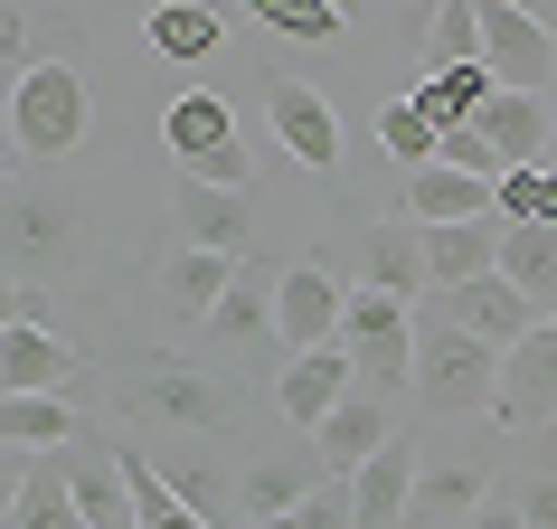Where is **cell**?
<instances>
[{
	"instance_id": "1",
	"label": "cell",
	"mask_w": 557,
	"mask_h": 529,
	"mask_svg": "<svg viewBox=\"0 0 557 529\" xmlns=\"http://www.w3.org/2000/svg\"><path fill=\"white\" fill-rule=\"evenodd\" d=\"M416 407L425 416H482L500 407V350L472 341L454 322H425L416 331Z\"/></svg>"
},
{
	"instance_id": "2",
	"label": "cell",
	"mask_w": 557,
	"mask_h": 529,
	"mask_svg": "<svg viewBox=\"0 0 557 529\" xmlns=\"http://www.w3.org/2000/svg\"><path fill=\"white\" fill-rule=\"evenodd\" d=\"M86 123H95V95L86 76L66 58H38L20 86H10V143L29 151V161H66V151L86 143Z\"/></svg>"
},
{
	"instance_id": "3",
	"label": "cell",
	"mask_w": 557,
	"mask_h": 529,
	"mask_svg": "<svg viewBox=\"0 0 557 529\" xmlns=\"http://www.w3.org/2000/svg\"><path fill=\"white\" fill-rule=\"evenodd\" d=\"M133 416H151V426H180V435H218V426L236 416V397L208 379L199 359L143 350V359H133Z\"/></svg>"
},
{
	"instance_id": "4",
	"label": "cell",
	"mask_w": 557,
	"mask_h": 529,
	"mask_svg": "<svg viewBox=\"0 0 557 529\" xmlns=\"http://www.w3.org/2000/svg\"><path fill=\"white\" fill-rule=\"evenodd\" d=\"M161 143H171L180 180H208V189H246V143H236V114H227V95H171V114H161Z\"/></svg>"
},
{
	"instance_id": "5",
	"label": "cell",
	"mask_w": 557,
	"mask_h": 529,
	"mask_svg": "<svg viewBox=\"0 0 557 529\" xmlns=\"http://www.w3.org/2000/svg\"><path fill=\"white\" fill-rule=\"evenodd\" d=\"M341 322H350V294L331 284L322 256H294L284 274H274V341H294V359L302 350H331Z\"/></svg>"
},
{
	"instance_id": "6",
	"label": "cell",
	"mask_w": 557,
	"mask_h": 529,
	"mask_svg": "<svg viewBox=\"0 0 557 529\" xmlns=\"http://www.w3.org/2000/svg\"><path fill=\"white\" fill-rule=\"evenodd\" d=\"M482 58H492L500 95H548L557 76V38L539 10H520V0H482Z\"/></svg>"
},
{
	"instance_id": "7",
	"label": "cell",
	"mask_w": 557,
	"mask_h": 529,
	"mask_svg": "<svg viewBox=\"0 0 557 529\" xmlns=\"http://www.w3.org/2000/svg\"><path fill=\"white\" fill-rule=\"evenodd\" d=\"M500 426L529 435V426H557V312L529 331L520 350H500Z\"/></svg>"
},
{
	"instance_id": "8",
	"label": "cell",
	"mask_w": 557,
	"mask_h": 529,
	"mask_svg": "<svg viewBox=\"0 0 557 529\" xmlns=\"http://www.w3.org/2000/svg\"><path fill=\"white\" fill-rule=\"evenodd\" d=\"M76 246H86V208L76 199H58V189H20V199H10V256H20V274L38 264V294H48V274H58Z\"/></svg>"
},
{
	"instance_id": "9",
	"label": "cell",
	"mask_w": 557,
	"mask_h": 529,
	"mask_svg": "<svg viewBox=\"0 0 557 529\" xmlns=\"http://www.w3.org/2000/svg\"><path fill=\"white\" fill-rule=\"evenodd\" d=\"M341 350H350L379 387H416V331H407V303H387V294H350Z\"/></svg>"
},
{
	"instance_id": "10",
	"label": "cell",
	"mask_w": 557,
	"mask_h": 529,
	"mask_svg": "<svg viewBox=\"0 0 557 529\" xmlns=\"http://www.w3.org/2000/svg\"><path fill=\"white\" fill-rule=\"evenodd\" d=\"M264 114H274V143L294 151L312 180L341 171V114H331V104L302 86V76H264Z\"/></svg>"
},
{
	"instance_id": "11",
	"label": "cell",
	"mask_w": 557,
	"mask_h": 529,
	"mask_svg": "<svg viewBox=\"0 0 557 529\" xmlns=\"http://www.w3.org/2000/svg\"><path fill=\"white\" fill-rule=\"evenodd\" d=\"M435 312H444L454 331H472V341H492V350H520L529 331L548 322L510 274H482V284H463V294H435Z\"/></svg>"
},
{
	"instance_id": "12",
	"label": "cell",
	"mask_w": 557,
	"mask_h": 529,
	"mask_svg": "<svg viewBox=\"0 0 557 529\" xmlns=\"http://www.w3.org/2000/svg\"><path fill=\"white\" fill-rule=\"evenodd\" d=\"M482 510H492V464L482 454H435V464L416 472L407 529H472Z\"/></svg>"
},
{
	"instance_id": "13",
	"label": "cell",
	"mask_w": 557,
	"mask_h": 529,
	"mask_svg": "<svg viewBox=\"0 0 557 529\" xmlns=\"http://www.w3.org/2000/svg\"><path fill=\"white\" fill-rule=\"evenodd\" d=\"M350 369H359V359L341 350V341H331V350H302L294 369L274 379V407H284V426H302V435H322L331 416L350 407Z\"/></svg>"
},
{
	"instance_id": "14",
	"label": "cell",
	"mask_w": 557,
	"mask_h": 529,
	"mask_svg": "<svg viewBox=\"0 0 557 529\" xmlns=\"http://www.w3.org/2000/svg\"><path fill=\"white\" fill-rule=\"evenodd\" d=\"M359 274H369V294H387V303H416V284L435 294V274H425V227H416V218L359 227Z\"/></svg>"
},
{
	"instance_id": "15",
	"label": "cell",
	"mask_w": 557,
	"mask_h": 529,
	"mask_svg": "<svg viewBox=\"0 0 557 529\" xmlns=\"http://www.w3.org/2000/svg\"><path fill=\"white\" fill-rule=\"evenodd\" d=\"M236 274H246L236 256L180 246V256H161V312H171V322H189V331H208V312H218V303L236 294Z\"/></svg>"
},
{
	"instance_id": "16",
	"label": "cell",
	"mask_w": 557,
	"mask_h": 529,
	"mask_svg": "<svg viewBox=\"0 0 557 529\" xmlns=\"http://www.w3.org/2000/svg\"><path fill=\"white\" fill-rule=\"evenodd\" d=\"M76 369H86V359L66 350L58 331H38V322H10V331H0V387H10V397H66Z\"/></svg>"
},
{
	"instance_id": "17",
	"label": "cell",
	"mask_w": 557,
	"mask_h": 529,
	"mask_svg": "<svg viewBox=\"0 0 557 529\" xmlns=\"http://www.w3.org/2000/svg\"><path fill=\"white\" fill-rule=\"evenodd\" d=\"M407 218L416 227H472V218H500V180H472V171H416L407 180Z\"/></svg>"
},
{
	"instance_id": "18",
	"label": "cell",
	"mask_w": 557,
	"mask_h": 529,
	"mask_svg": "<svg viewBox=\"0 0 557 529\" xmlns=\"http://www.w3.org/2000/svg\"><path fill=\"white\" fill-rule=\"evenodd\" d=\"M180 236H189V246H208V256H246V246H256V208H246V189L180 180Z\"/></svg>"
},
{
	"instance_id": "19",
	"label": "cell",
	"mask_w": 557,
	"mask_h": 529,
	"mask_svg": "<svg viewBox=\"0 0 557 529\" xmlns=\"http://www.w3.org/2000/svg\"><path fill=\"white\" fill-rule=\"evenodd\" d=\"M312 482H322V472L302 464V454H274V464H246V472H236V510H246L256 529H284V520L302 510V501H312Z\"/></svg>"
},
{
	"instance_id": "20",
	"label": "cell",
	"mask_w": 557,
	"mask_h": 529,
	"mask_svg": "<svg viewBox=\"0 0 557 529\" xmlns=\"http://www.w3.org/2000/svg\"><path fill=\"white\" fill-rule=\"evenodd\" d=\"M161 482H171V501H180V510H199L208 529H236V520H227V510H236V472L218 464V454L171 444V454H161Z\"/></svg>"
},
{
	"instance_id": "21",
	"label": "cell",
	"mask_w": 557,
	"mask_h": 529,
	"mask_svg": "<svg viewBox=\"0 0 557 529\" xmlns=\"http://www.w3.org/2000/svg\"><path fill=\"white\" fill-rule=\"evenodd\" d=\"M472 133L492 143L500 171H539V151H548V95H492V114Z\"/></svg>"
},
{
	"instance_id": "22",
	"label": "cell",
	"mask_w": 557,
	"mask_h": 529,
	"mask_svg": "<svg viewBox=\"0 0 557 529\" xmlns=\"http://www.w3.org/2000/svg\"><path fill=\"white\" fill-rule=\"evenodd\" d=\"M350 492H359V529H407V510H416V444H387L379 464H359Z\"/></svg>"
},
{
	"instance_id": "23",
	"label": "cell",
	"mask_w": 557,
	"mask_h": 529,
	"mask_svg": "<svg viewBox=\"0 0 557 529\" xmlns=\"http://www.w3.org/2000/svg\"><path fill=\"white\" fill-rule=\"evenodd\" d=\"M387 444H397V426H387V407L369 397V387H350V407L322 426V454H331V472H359V464H379Z\"/></svg>"
},
{
	"instance_id": "24",
	"label": "cell",
	"mask_w": 557,
	"mask_h": 529,
	"mask_svg": "<svg viewBox=\"0 0 557 529\" xmlns=\"http://www.w3.org/2000/svg\"><path fill=\"white\" fill-rule=\"evenodd\" d=\"M264 331H274V284L264 274H236V294L208 312V350L246 359V350H264Z\"/></svg>"
},
{
	"instance_id": "25",
	"label": "cell",
	"mask_w": 557,
	"mask_h": 529,
	"mask_svg": "<svg viewBox=\"0 0 557 529\" xmlns=\"http://www.w3.org/2000/svg\"><path fill=\"white\" fill-rule=\"evenodd\" d=\"M500 274H510L539 312H557V227H510L500 236Z\"/></svg>"
},
{
	"instance_id": "26",
	"label": "cell",
	"mask_w": 557,
	"mask_h": 529,
	"mask_svg": "<svg viewBox=\"0 0 557 529\" xmlns=\"http://www.w3.org/2000/svg\"><path fill=\"white\" fill-rule=\"evenodd\" d=\"M10 529H86V510H76V482H66V464H38L20 492H10Z\"/></svg>"
},
{
	"instance_id": "27",
	"label": "cell",
	"mask_w": 557,
	"mask_h": 529,
	"mask_svg": "<svg viewBox=\"0 0 557 529\" xmlns=\"http://www.w3.org/2000/svg\"><path fill=\"white\" fill-rule=\"evenodd\" d=\"M0 435L10 444H76V407L66 397H0Z\"/></svg>"
},
{
	"instance_id": "28",
	"label": "cell",
	"mask_w": 557,
	"mask_h": 529,
	"mask_svg": "<svg viewBox=\"0 0 557 529\" xmlns=\"http://www.w3.org/2000/svg\"><path fill=\"white\" fill-rule=\"evenodd\" d=\"M425 66H482V0H444L435 10V58ZM416 66V76H425Z\"/></svg>"
},
{
	"instance_id": "29",
	"label": "cell",
	"mask_w": 557,
	"mask_h": 529,
	"mask_svg": "<svg viewBox=\"0 0 557 529\" xmlns=\"http://www.w3.org/2000/svg\"><path fill=\"white\" fill-rule=\"evenodd\" d=\"M379 143H387V161H407V171H435L444 133L416 114V104H387V114H379Z\"/></svg>"
},
{
	"instance_id": "30",
	"label": "cell",
	"mask_w": 557,
	"mask_h": 529,
	"mask_svg": "<svg viewBox=\"0 0 557 529\" xmlns=\"http://www.w3.org/2000/svg\"><path fill=\"white\" fill-rule=\"evenodd\" d=\"M151 48L161 58H208L218 48V10H151Z\"/></svg>"
},
{
	"instance_id": "31",
	"label": "cell",
	"mask_w": 557,
	"mask_h": 529,
	"mask_svg": "<svg viewBox=\"0 0 557 529\" xmlns=\"http://www.w3.org/2000/svg\"><path fill=\"white\" fill-rule=\"evenodd\" d=\"M284 529H359V492H350V472H322V482H312V501H302Z\"/></svg>"
},
{
	"instance_id": "32",
	"label": "cell",
	"mask_w": 557,
	"mask_h": 529,
	"mask_svg": "<svg viewBox=\"0 0 557 529\" xmlns=\"http://www.w3.org/2000/svg\"><path fill=\"white\" fill-rule=\"evenodd\" d=\"M256 20H264L274 38H312V48L341 38V10H312V0H256Z\"/></svg>"
},
{
	"instance_id": "33",
	"label": "cell",
	"mask_w": 557,
	"mask_h": 529,
	"mask_svg": "<svg viewBox=\"0 0 557 529\" xmlns=\"http://www.w3.org/2000/svg\"><path fill=\"white\" fill-rule=\"evenodd\" d=\"M510 510H520L529 529H557V464L520 472V482H510Z\"/></svg>"
},
{
	"instance_id": "34",
	"label": "cell",
	"mask_w": 557,
	"mask_h": 529,
	"mask_svg": "<svg viewBox=\"0 0 557 529\" xmlns=\"http://www.w3.org/2000/svg\"><path fill=\"white\" fill-rule=\"evenodd\" d=\"M0 58H10V66H20V76H29V20H20V10L0 20Z\"/></svg>"
},
{
	"instance_id": "35",
	"label": "cell",
	"mask_w": 557,
	"mask_h": 529,
	"mask_svg": "<svg viewBox=\"0 0 557 529\" xmlns=\"http://www.w3.org/2000/svg\"><path fill=\"white\" fill-rule=\"evenodd\" d=\"M472 529H529V520H520V510H510V492H500V501H492V510H482V520H472Z\"/></svg>"
},
{
	"instance_id": "36",
	"label": "cell",
	"mask_w": 557,
	"mask_h": 529,
	"mask_svg": "<svg viewBox=\"0 0 557 529\" xmlns=\"http://www.w3.org/2000/svg\"><path fill=\"white\" fill-rule=\"evenodd\" d=\"M236 529H256V520H236Z\"/></svg>"
}]
</instances>
